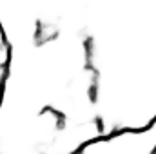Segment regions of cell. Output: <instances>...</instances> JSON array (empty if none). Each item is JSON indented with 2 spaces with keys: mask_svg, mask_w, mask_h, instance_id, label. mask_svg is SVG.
Wrapping results in <instances>:
<instances>
[{
  "mask_svg": "<svg viewBox=\"0 0 156 154\" xmlns=\"http://www.w3.org/2000/svg\"><path fill=\"white\" fill-rule=\"evenodd\" d=\"M76 151L87 154H147L156 151V118L142 129H120L83 142Z\"/></svg>",
  "mask_w": 156,
  "mask_h": 154,
  "instance_id": "cell-1",
  "label": "cell"
},
{
  "mask_svg": "<svg viewBox=\"0 0 156 154\" xmlns=\"http://www.w3.org/2000/svg\"><path fill=\"white\" fill-rule=\"evenodd\" d=\"M9 64H11V44L0 22V82H5L9 75Z\"/></svg>",
  "mask_w": 156,
  "mask_h": 154,
  "instance_id": "cell-2",
  "label": "cell"
},
{
  "mask_svg": "<svg viewBox=\"0 0 156 154\" xmlns=\"http://www.w3.org/2000/svg\"><path fill=\"white\" fill-rule=\"evenodd\" d=\"M4 100V82H0V103Z\"/></svg>",
  "mask_w": 156,
  "mask_h": 154,
  "instance_id": "cell-3",
  "label": "cell"
},
{
  "mask_svg": "<svg viewBox=\"0 0 156 154\" xmlns=\"http://www.w3.org/2000/svg\"><path fill=\"white\" fill-rule=\"evenodd\" d=\"M154 152H156V151H154Z\"/></svg>",
  "mask_w": 156,
  "mask_h": 154,
  "instance_id": "cell-4",
  "label": "cell"
}]
</instances>
